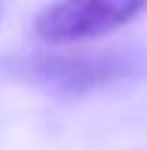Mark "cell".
Returning <instances> with one entry per match:
<instances>
[{
    "label": "cell",
    "instance_id": "cell-1",
    "mask_svg": "<svg viewBox=\"0 0 147 150\" xmlns=\"http://www.w3.org/2000/svg\"><path fill=\"white\" fill-rule=\"evenodd\" d=\"M138 71L132 52L98 49V52H40L28 58H12L3 64V74L58 95H83L101 86L119 83Z\"/></svg>",
    "mask_w": 147,
    "mask_h": 150
},
{
    "label": "cell",
    "instance_id": "cell-2",
    "mask_svg": "<svg viewBox=\"0 0 147 150\" xmlns=\"http://www.w3.org/2000/svg\"><path fill=\"white\" fill-rule=\"evenodd\" d=\"M147 0H55L37 12L34 34L43 43H83L129 25Z\"/></svg>",
    "mask_w": 147,
    "mask_h": 150
},
{
    "label": "cell",
    "instance_id": "cell-3",
    "mask_svg": "<svg viewBox=\"0 0 147 150\" xmlns=\"http://www.w3.org/2000/svg\"><path fill=\"white\" fill-rule=\"evenodd\" d=\"M0 16H3V0H0Z\"/></svg>",
    "mask_w": 147,
    "mask_h": 150
}]
</instances>
